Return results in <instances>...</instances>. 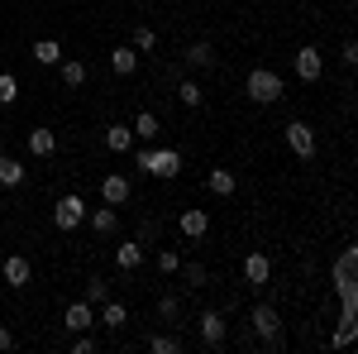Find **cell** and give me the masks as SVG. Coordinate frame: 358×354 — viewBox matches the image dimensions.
<instances>
[{"mask_svg":"<svg viewBox=\"0 0 358 354\" xmlns=\"http://www.w3.org/2000/svg\"><path fill=\"white\" fill-rule=\"evenodd\" d=\"M177 230H182L187 240H206V230H210V216L192 206V211H182V216H177Z\"/></svg>","mask_w":358,"mask_h":354,"instance_id":"4fadbf2b","label":"cell"},{"mask_svg":"<svg viewBox=\"0 0 358 354\" xmlns=\"http://www.w3.org/2000/svg\"><path fill=\"white\" fill-rule=\"evenodd\" d=\"M96 326V306H91V301H72V306H62V330H67V335H82V330H91Z\"/></svg>","mask_w":358,"mask_h":354,"instance_id":"8992f818","label":"cell"},{"mask_svg":"<svg viewBox=\"0 0 358 354\" xmlns=\"http://www.w3.org/2000/svg\"><path fill=\"white\" fill-rule=\"evenodd\" d=\"M91 350H96V340H91V335H86V330H82V335L72 340V354H91Z\"/></svg>","mask_w":358,"mask_h":354,"instance_id":"e575fe53","label":"cell"},{"mask_svg":"<svg viewBox=\"0 0 358 354\" xmlns=\"http://www.w3.org/2000/svg\"><path fill=\"white\" fill-rule=\"evenodd\" d=\"M177 273H187V282H192V287H206V268H201V264H182Z\"/></svg>","mask_w":358,"mask_h":354,"instance_id":"d6a6232c","label":"cell"},{"mask_svg":"<svg viewBox=\"0 0 358 354\" xmlns=\"http://www.w3.org/2000/svg\"><path fill=\"white\" fill-rule=\"evenodd\" d=\"M115 264H120L124 273H134L138 264H143V245H138V240H129V245H115Z\"/></svg>","mask_w":358,"mask_h":354,"instance_id":"44dd1931","label":"cell"},{"mask_svg":"<svg viewBox=\"0 0 358 354\" xmlns=\"http://www.w3.org/2000/svg\"><path fill=\"white\" fill-rule=\"evenodd\" d=\"M5 350H15V330H10V326H0V354H5Z\"/></svg>","mask_w":358,"mask_h":354,"instance_id":"d590c367","label":"cell"},{"mask_svg":"<svg viewBox=\"0 0 358 354\" xmlns=\"http://www.w3.org/2000/svg\"><path fill=\"white\" fill-rule=\"evenodd\" d=\"M86 211H91V206H86V196L67 191V196H57V206H53V225L62 230V235H72V230L86 220Z\"/></svg>","mask_w":358,"mask_h":354,"instance_id":"277c9868","label":"cell"},{"mask_svg":"<svg viewBox=\"0 0 358 354\" xmlns=\"http://www.w3.org/2000/svg\"><path fill=\"white\" fill-rule=\"evenodd\" d=\"M57 72H62V82H67V86H82L86 82V62H77V57H62Z\"/></svg>","mask_w":358,"mask_h":354,"instance_id":"d4e9b609","label":"cell"},{"mask_svg":"<svg viewBox=\"0 0 358 354\" xmlns=\"http://www.w3.org/2000/svg\"><path fill=\"white\" fill-rule=\"evenodd\" d=\"M206 187L215 191V196H234V191H239V177H234L229 168H210V177H206Z\"/></svg>","mask_w":358,"mask_h":354,"instance_id":"ac0fdd59","label":"cell"},{"mask_svg":"<svg viewBox=\"0 0 358 354\" xmlns=\"http://www.w3.org/2000/svg\"><path fill=\"white\" fill-rule=\"evenodd\" d=\"M24 144H29L34 158H53V154H57V135H53V130H29Z\"/></svg>","mask_w":358,"mask_h":354,"instance_id":"5bb4252c","label":"cell"},{"mask_svg":"<svg viewBox=\"0 0 358 354\" xmlns=\"http://www.w3.org/2000/svg\"><path fill=\"white\" fill-rule=\"evenodd\" d=\"M287 149H292L296 158H315V130H310L306 120H292V125H287Z\"/></svg>","mask_w":358,"mask_h":354,"instance_id":"52a82bcc","label":"cell"},{"mask_svg":"<svg viewBox=\"0 0 358 354\" xmlns=\"http://www.w3.org/2000/svg\"><path fill=\"white\" fill-rule=\"evenodd\" d=\"M187 62H192V67H215V48H210V43H206V39H196V43H187Z\"/></svg>","mask_w":358,"mask_h":354,"instance_id":"603a6c76","label":"cell"},{"mask_svg":"<svg viewBox=\"0 0 358 354\" xmlns=\"http://www.w3.org/2000/svg\"><path fill=\"white\" fill-rule=\"evenodd\" d=\"M96 321H101L106 330H120L124 321H129V306H124V301H115V297H106V301H101V316H96Z\"/></svg>","mask_w":358,"mask_h":354,"instance_id":"9a60e30c","label":"cell"},{"mask_svg":"<svg viewBox=\"0 0 358 354\" xmlns=\"http://www.w3.org/2000/svg\"><path fill=\"white\" fill-rule=\"evenodd\" d=\"M110 292H115L110 278H91V282H86V301H91V306H101V301L110 297Z\"/></svg>","mask_w":358,"mask_h":354,"instance_id":"484cf974","label":"cell"},{"mask_svg":"<svg viewBox=\"0 0 358 354\" xmlns=\"http://www.w3.org/2000/svg\"><path fill=\"white\" fill-rule=\"evenodd\" d=\"M20 101V82H15V72H0V106H15Z\"/></svg>","mask_w":358,"mask_h":354,"instance_id":"83f0119b","label":"cell"},{"mask_svg":"<svg viewBox=\"0 0 358 354\" xmlns=\"http://www.w3.org/2000/svg\"><path fill=\"white\" fill-rule=\"evenodd\" d=\"M224 311H215V306H210V311H201V340H206V345H210V350H215V345H224Z\"/></svg>","mask_w":358,"mask_h":354,"instance_id":"8fae6325","label":"cell"},{"mask_svg":"<svg viewBox=\"0 0 358 354\" xmlns=\"http://www.w3.org/2000/svg\"><path fill=\"white\" fill-rule=\"evenodd\" d=\"M129 196H134V182H129L124 172H106V177H101V201H106V206H124Z\"/></svg>","mask_w":358,"mask_h":354,"instance_id":"ba28073f","label":"cell"},{"mask_svg":"<svg viewBox=\"0 0 358 354\" xmlns=\"http://www.w3.org/2000/svg\"><path fill=\"white\" fill-rule=\"evenodd\" d=\"M129 130H134V139H143V144H153V139L163 135V125H158V115H153V110H138V120L129 125Z\"/></svg>","mask_w":358,"mask_h":354,"instance_id":"d6986e66","label":"cell"},{"mask_svg":"<svg viewBox=\"0 0 358 354\" xmlns=\"http://www.w3.org/2000/svg\"><path fill=\"white\" fill-rule=\"evenodd\" d=\"M148 350L153 354H182V340L177 335H148Z\"/></svg>","mask_w":358,"mask_h":354,"instance_id":"4316f807","label":"cell"},{"mask_svg":"<svg viewBox=\"0 0 358 354\" xmlns=\"http://www.w3.org/2000/svg\"><path fill=\"white\" fill-rule=\"evenodd\" d=\"M339 62H344V67H354V62H358V43H354V39L339 48Z\"/></svg>","mask_w":358,"mask_h":354,"instance_id":"836d02e7","label":"cell"},{"mask_svg":"<svg viewBox=\"0 0 358 354\" xmlns=\"http://www.w3.org/2000/svg\"><path fill=\"white\" fill-rule=\"evenodd\" d=\"M0 273H5V282H10V287H29V278H34V268H29L24 254H10V259L0 264Z\"/></svg>","mask_w":358,"mask_h":354,"instance_id":"7c38bea8","label":"cell"},{"mask_svg":"<svg viewBox=\"0 0 358 354\" xmlns=\"http://www.w3.org/2000/svg\"><path fill=\"white\" fill-rule=\"evenodd\" d=\"M177 101L196 110L201 101H206V91H201V82H192V77H182V82H177Z\"/></svg>","mask_w":358,"mask_h":354,"instance_id":"cb8c5ba5","label":"cell"},{"mask_svg":"<svg viewBox=\"0 0 358 354\" xmlns=\"http://www.w3.org/2000/svg\"><path fill=\"white\" fill-rule=\"evenodd\" d=\"M106 149L110 154H129L134 149V130L129 125H106Z\"/></svg>","mask_w":358,"mask_h":354,"instance_id":"e0dca14e","label":"cell"},{"mask_svg":"<svg viewBox=\"0 0 358 354\" xmlns=\"http://www.w3.org/2000/svg\"><path fill=\"white\" fill-rule=\"evenodd\" d=\"M349 340H354V316H344V321H339V330H334V350H344Z\"/></svg>","mask_w":358,"mask_h":354,"instance_id":"4dcf8cb0","label":"cell"},{"mask_svg":"<svg viewBox=\"0 0 358 354\" xmlns=\"http://www.w3.org/2000/svg\"><path fill=\"white\" fill-rule=\"evenodd\" d=\"M244 282L253 287V292H258V287H268V282H273V259L253 249V254L244 259Z\"/></svg>","mask_w":358,"mask_h":354,"instance_id":"9c48e42d","label":"cell"},{"mask_svg":"<svg viewBox=\"0 0 358 354\" xmlns=\"http://www.w3.org/2000/svg\"><path fill=\"white\" fill-rule=\"evenodd\" d=\"M244 86H248V101H258V106H273V101H282V77H277L273 67H253Z\"/></svg>","mask_w":358,"mask_h":354,"instance_id":"3957f363","label":"cell"},{"mask_svg":"<svg viewBox=\"0 0 358 354\" xmlns=\"http://www.w3.org/2000/svg\"><path fill=\"white\" fill-rule=\"evenodd\" d=\"M34 62L57 67V62H62V43H57V39H38V43H34Z\"/></svg>","mask_w":358,"mask_h":354,"instance_id":"7402d4cb","label":"cell"},{"mask_svg":"<svg viewBox=\"0 0 358 354\" xmlns=\"http://www.w3.org/2000/svg\"><path fill=\"white\" fill-rule=\"evenodd\" d=\"M292 72H296L301 82H320V72H325V53H320L315 43L296 48V57H292Z\"/></svg>","mask_w":358,"mask_h":354,"instance_id":"5b68a950","label":"cell"},{"mask_svg":"<svg viewBox=\"0 0 358 354\" xmlns=\"http://www.w3.org/2000/svg\"><path fill=\"white\" fill-rule=\"evenodd\" d=\"M134 48H138V53H153V48H158V34H153L148 25H138L134 29Z\"/></svg>","mask_w":358,"mask_h":354,"instance_id":"f546056e","label":"cell"},{"mask_svg":"<svg viewBox=\"0 0 358 354\" xmlns=\"http://www.w3.org/2000/svg\"><path fill=\"white\" fill-rule=\"evenodd\" d=\"M0 187H24V163L0 154Z\"/></svg>","mask_w":358,"mask_h":354,"instance_id":"ffe728a7","label":"cell"},{"mask_svg":"<svg viewBox=\"0 0 358 354\" xmlns=\"http://www.w3.org/2000/svg\"><path fill=\"white\" fill-rule=\"evenodd\" d=\"M248 326H253V335L263 345H277L282 340V316H277V306H268V301H253L248 306Z\"/></svg>","mask_w":358,"mask_h":354,"instance_id":"7a4b0ae2","label":"cell"},{"mask_svg":"<svg viewBox=\"0 0 358 354\" xmlns=\"http://www.w3.org/2000/svg\"><path fill=\"white\" fill-rule=\"evenodd\" d=\"M110 67L120 72V77H134V72H138V48H134V43H124V48H110Z\"/></svg>","mask_w":358,"mask_h":354,"instance_id":"2e32d148","label":"cell"},{"mask_svg":"<svg viewBox=\"0 0 358 354\" xmlns=\"http://www.w3.org/2000/svg\"><path fill=\"white\" fill-rule=\"evenodd\" d=\"M158 316H163V321H177V316H182V301H177V297H163V301H158Z\"/></svg>","mask_w":358,"mask_h":354,"instance_id":"1f68e13d","label":"cell"},{"mask_svg":"<svg viewBox=\"0 0 358 354\" xmlns=\"http://www.w3.org/2000/svg\"><path fill=\"white\" fill-rule=\"evenodd\" d=\"M138 172L172 182V177L182 172V154H177V149H138Z\"/></svg>","mask_w":358,"mask_h":354,"instance_id":"6da1fadb","label":"cell"},{"mask_svg":"<svg viewBox=\"0 0 358 354\" xmlns=\"http://www.w3.org/2000/svg\"><path fill=\"white\" fill-rule=\"evenodd\" d=\"M86 220H91V230H96L101 240H110L115 230H120V211H115V206H106V201H101L96 211H86Z\"/></svg>","mask_w":358,"mask_h":354,"instance_id":"30bf717a","label":"cell"},{"mask_svg":"<svg viewBox=\"0 0 358 354\" xmlns=\"http://www.w3.org/2000/svg\"><path fill=\"white\" fill-rule=\"evenodd\" d=\"M177 268H182V254H177V249H158V273H163V278H172Z\"/></svg>","mask_w":358,"mask_h":354,"instance_id":"f1b7e54d","label":"cell"}]
</instances>
